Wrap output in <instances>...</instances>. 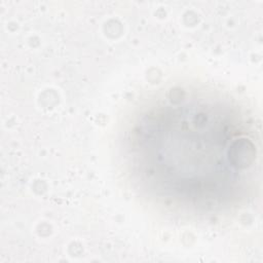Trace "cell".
<instances>
[{
  "label": "cell",
  "instance_id": "6da1fadb",
  "mask_svg": "<svg viewBox=\"0 0 263 263\" xmlns=\"http://www.w3.org/2000/svg\"><path fill=\"white\" fill-rule=\"evenodd\" d=\"M212 99L171 89L128 130L134 174L166 204L214 212L255 171L249 129Z\"/></svg>",
  "mask_w": 263,
  "mask_h": 263
}]
</instances>
